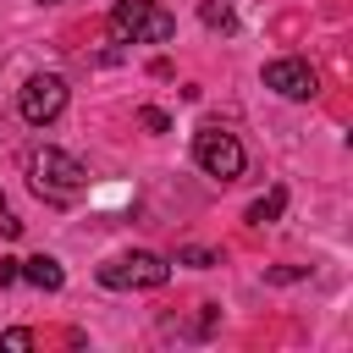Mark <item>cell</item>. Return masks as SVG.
Wrapping results in <instances>:
<instances>
[{
	"instance_id": "obj_4",
	"label": "cell",
	"mask_w": 353,
	"mask_h": 353,
	"mask_svg": "<svg viewBox=\"0 0 353 353\" xmlns=\"http://www.w3.org/2000/svg\"><path fill=\"white\" fill-rule=\"evenodd\" d=\"M243 143H237V132H226V127H199L193 132V165L204 171V176H221V182H232V176H243Z\"/></svg>"
},
{
	"instance_id": "obj_3",
	"label": "cell",
	"mask_w": 353,
	"mask_h": 353,
	"mask_svg": "<svg viewBox=\"0 0 353 353\" xmlns=\"http://www.w3.org/2000/svg\"><path fill=\"white\" fill-rule=\"evenodd\" d=\"M171 33H176V17L160 0H116V11H110L116 44H165Z\"/></svg>"
},
{
	"instance_id": "obj_6",
	"label": "cell",
	"mask_w": 353,
	"mask_h": 353,
	"mask_svg": "<svg viewBox=\"0 0 353 353\" xmlns=\"http://www.w3.org/2000/svg\"><path fill=\"white\" fill-rule=\"evenodd\" d=\"M265 88H276L281 99H314L320 94V77H314L309 61L281 55V61H265Z\"/></svg>"
},
{
	"instance_id": "obj_13",
	"label": "cell",
	"mask_w": 353,
	"mask_h": 353,
	"mask_svg": "<svg viewBox=\"0 0 353 353\" xmlns=\"http://www.w3.org/2000/svg\"><path fill=\"white\" fill-rule=\"evenodd\" d=\"M11 281H22V259H0V287H11Z\"/></svg>"
},
{
	"instance_id": "obj_11",
	"label": "cell",
	"mask_w": 353,
	"mask_h": 353,
	"mask_svg": "<svg viewBox=\"0 0 353 353\" xmlns=\"http://www.w3.org/2000/svg\"><path fill=\"white\" fill-rule=\"evenodd\" d=\"M0 347H11V353H28V347H33V331H22V325H17V331H6V336H0Z\"/></svg>"
},
{
	"instance_id": "obj_8",
	"label": "cell",
	"mask_w": 353,
	"mask_h": 353,
	"mask_svg": "<svg viewBox=\"0 0 353 353\" xmlns=\"http://www.w3.org/2000/svg\"><path fill=\"white\" fill-rule=\"evenodd\" d=\"M281 210H287V193H281V188H270L265 199H254V204H248V215H243V221H248V226H265V221H276Z\"/></svg>"
},
{
	"instance_id": "obj_2",
	"label": "cell",
	"mask_w": 353,
	"mask_h": 353,
	"mask_svg": "<svg viewBox=\"0 0 353 353\" xmlns=\"http://www.w3.org/2000/svg\"><path fill=\"white\" fill-rule=\"evenodd\" d=\"M94 276H99V287H110V292H154V287H165L171 259H165V254H149V248H127V254H110Z\"/></svg>"
},
{
	"instance_id": "obj_12",
	"label": "cell",
	"mask_w": 353,
	"mask_h": 353,
	"mask_svg": "<svg viewBox=\"0 0 353 353\" xmlns=\"http://www.w3.org/2000/svg\"><path fill=\"white\" fill-rule=\"evenodd\" d=\"M204 22H210V28H232V11L215 6V0H204Z\"/></svg>"
},
{
	"instance_id": "obj_10",
	"label": "cell",
	"mask_w": 353,
	"mask_h": 353,
	"mask_svg": "<svg viewBox=\"0 0 353 353\" xmlns=\"http://www.w3.org/2000/svg\"><path fill=\"white\" fill-rule=\"evenodd\" d=\"M138 121H143L149 132H165V127H171V116H165V110H154V105H143V110H138Z\"/></svg>"
},
{
	"instance_id": "obj_7",
	"label": "cell",
	"mask_w": 353,
	"mask_h": 353,
	"mask_svg": "<svg viewBox=\"0 0 353 353\" xmlns=\"http://www.w3.org/2000/svg\"><path fill=\"white\" fill-rule=\"evenodd\" d=\"M22 281H33V287H44V292H61V287H66V270H61V259L33 254V259H22Z\"/></svg>"
},
{
	"instance_id": "obj_5",
	"label": "cell",
	"mask_w": 353,
	"mask_h": 353,
	"mask_svg": "<svg viewBox=\"0 0 353 353\" xmlns=\"http://www.w3.org/2000/svg\"><path fill=\"white\" fill-rule=\"evenodd\" d=\"M17 110H22L28 127H50V121L66 110V77H55V72H33V77L22 83V94H17Z\"/></svg>"
},
{
	"instance_id": "obj_9",
	"label": "cell",
	"mask_w": 353,
	"mask_h": 353,
	"mask_svg": "<svg viewBox=\"0 0 353 353\" xmlns=\"http://www.w3.org/2000/svg\"><path fill=\"white\" fill-rule=\"evenodd\" d=\"M176 265H193V270H210V265H221L210 248H176Z\"/></svg>"
},
{
	"instance_id": "obj_1",
	"label": "cell",
	"mask_w": 353,
	"mask_h": 353,
	"mask_svg": "<svg viewBox=\"0 0 353 353\" xmlns=\"http://www.w3.org/2000/svg\"><path fill=\"white\" fill-rule=\"evenodd\" d=\"M28 176H33V193H39V199H50V204H72V199L88 188L83 160H77V154H66V149H50V143L28 154Z\"/></svg>"
},
{
	"instance_id": "obj_14",
	"label": "cell",
	"mask_w": 353,
	"mask_h": 353,
	"mask_svg": "<svg viewBox=\"0 0 353 353\" xmlns=\"http://www.w3.org/2000/svg\"><path fill=\"white\" fill-rule=\"evenodd\" d=\"M6 215H11V204H6V193H0V221H6Z\"/></svg>"
}]
</instances>
